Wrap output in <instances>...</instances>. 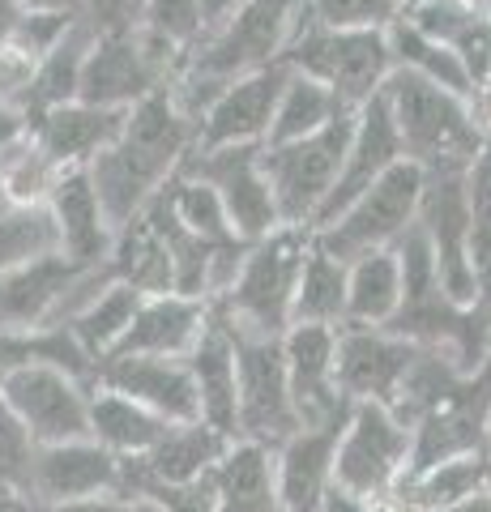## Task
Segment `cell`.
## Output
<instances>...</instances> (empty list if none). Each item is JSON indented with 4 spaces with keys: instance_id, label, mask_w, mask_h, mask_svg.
<instances>
[{
    "instance_id": "cell-35",
    "label": "cell",
    "mask_w": 491,
    "mask_h": 512,
    "mask_svg": "<svg viewBox=\"0 0 491 512\" xmlns=\"http://www.w3.org/2000/svg\"><path fill=\"white\" fill-rule=\"evenodd\" d=\"M342 116H351V111H346L321 82H312V77L291 69L287 86H282L278 111H274V124H269L265 146H287V141L312 137V133H321V128H329Z\"/></svg>"
},
{
    "instance_id": "cell-4",
    "label": "cell",
    "mask_w": 491,
    "mask_h": 512,
    "mask_svg": "<svg viewBox=\"0 0 491 512\" xmlns=\"http://www.w3.org/2000/svg\"><path fill=\"white\" fill-rule=\"evenodd\" d=\"M308 248V227H278L274 235L248 244L231 291L214 299V308L231 320V329L257 333V338H282L291 329V303Z\"/></svg>"
},
{
    "instance_id": "cell-49",
    "label": "cell",
    "mask_w": 491,
    "mask_h": 512,
    "mask_svg": "<svg viewBox=\"0 0 491 512\" xmlns=\"http://www.w3.org/2000/svg\"><path fill=\"white\" fill-rule=\"evenodd\" d=\"M235 5H240V0H201V18H205V30L223 22V18H227V13H231Z\"/></svg>"
},
{
    "instance_id": "cell-15",
    "label": "cell",
    "mask_w": 491,
    "mask_h": 512,
    "mask_svg": "<svg viewBox=\"0 0 491 512\" xmlns=\"http://www.w3.org/2000/svg\"><path fill=\"white\" fill-rule=\"evenodd\" d=\"M415 355H419V346H410L406 338H398L389 329H359V325L338 329L334 372H338L342 397L351 406L376 402L393 410Z\"/></svg>"
},
{
    "instance_id": "cell-25",
    "label": "cell",
    "mask_w": 491,
    "mask_h": 512,
    "mask_svg": "<svg viewBox=\"0 0 491 512\" xmlns=\"http://www.w3.org/2000/svg\"><path fill=\"white\" fill-rule=\"evenodd\" d=\"M231 448V436L214 431L210 423H171L163 431L146 457H133V461H120L124 474L133 478H146V483H171V487H184V483H201L210 478V470L218 466Z\"/></svg>"
},
{
    "instance_id": "cell-17",
    "label": "cell",
    "mask_w": 491,
    "mask_h": 512,
    "mask_svg": "<svg viewBox=\"0 0 491 512\" xmlns=\"http://www.w3.org/2000/svg\"><path fill=\"white\" fill-rule=\"evenodd\" d=\"M94 389H112L129 402L146 406L163 423H197V389L184 359H150V355H112L94 363Z\"/></svg>"
},
{
    "instance_id": "cell-43",
    "label": "cell",
    "mask_w": 491,
    "mask_h": 512,
    "mask_svg": "<svg viewBox=\"0 0 491 512\" xmlns=\"http://www.w3.org/2000/svg\"><path fill=\"white\" fill-rule=\"evenodd\" d=\"M73 9L94 35H129L141 26L146 0H73Z\"/></svg>"
},
{
    "instance_id": "cell-40",
    "label": "cell",
    "mask_w": 491,
    "mask_h": 512,
    "mask_svg": "<svg viewBox=\"0 0 491 512\" xmlns=\"http://www.w3.org/2000/svg\"><path fill=\"white\" fill-rule=\"evenodd\" d=\"M154 43L171 47V52L188 56L205 35V18H201V0H146L141 26Z\"/></svg>"
},
{
    "instance_id": "cell-42",
    "label": "cell",
    "mask_w": 491,
    "mask_h": 512,
    "mask_svg": "<svg viewBox=\"0 0 491 512\" xmlns=\"http://www.w3.org/2000/svg\"><path fill=\"white\" fill-rule=\"evenodd\" d=\"M35 453L39 444L30 440V431L22 419L9 410V402L0 397V487L18 491L30 500V470H35Z\"/></svg>"
},
{
    "instance_id": "cell-1",
    "label": "cell",
    "mask_w": 491,
    "mask_h": 512,
    "mask_svg": "<svg viewBox=\"0 0 491 512\" xmlns=\"http://www.w3.org/2000/svg\"><path fill=\"white\" fill-rule=\"evenodd\" d=\"M193 146H197V124L180 111L171 90H154L150 99H141L129 111L124 133L86 167L112 231L129 227L146 210L158 197V188L180 171Z\"/></svg>"
},
{
    "instance_id": "cell-47",
    "label": "cell",
    "mask_w": 491,
    "mask_h": 512,
    "mask_svg": "<svg viewBox=\"0 0 491 512\" xmlns=\"http://www.w3.org/2000/svg\"><path fill=\"white\" fill-rule=\"evenodd\" d=\"M321 512H376V504L372 500H363V495H355V491H346V487H329V495H325V504H321Z\"/></svg>"
},
{
    "instance_id": "cell-30",
    "label": "cell",
    "mask_w": 491,
    "mask_h": 512,
    "mask_svg": "<svg viewBox=\"0 0 491 512\" xmlns=\"http://www.w3.org/2000/svg\"><path fill=\"white\" fill-rule=\"evenodd\" d=\"M22 367H60L77 380H94V359L77 346L69 325L43 329H0V384Z\"/></svg>"
},
{
    "instance_id": "cell-44",
    "label": "cell",
    "mask_w": 491,
    "mask_h": 512,
    "mask_svg": "<svg viewBox=\"0 0 491 512\" xmlns=\"http://www.w3.org/2000/svg\"><path fill=\"white\" fill-rule=\"evenodd\" d=\"M466 201L479 227H491V128L483 133V146L466 167Z\"/></svg>"
},
{
    "instance_id": "cell-28",
    "label": "cell",
    "mask_w": 491,
    "mask_h": 512,
    "mask_svg": "<svg viewBox=\"0 0 491 512\" xmlns=\"http://www.w3.org/2000/svg\"><path fill=\"white\" fill-rule=\"evenodd\" d=\"M99 39L94 30L77 18L69 30H65V39H60L52 52H47L39 60V69L30 73V82L22 90V99L18 107L26 111V120L35 124L39 116H47L52 107H65L77 99V82H82V64L90 56V43Z\"/></svg>"
},
{
    "instance_id": "cell-45",
    "label": "cell",
    "mask_w": 491,
    "mask_h": 512,
    "mask_svg": "<svg viewBox=\"0 0 491 512\" xmlns=\"http://www.w3.org/2000/svg\"><path fill=\"white\" fill-rule=\"evenodd\" d=\"M26 137H30L26 111L13 103V99H5V94H0V163H5V154H9L13 146H22Z\"/></svg>"
},
{
    "instance_id": "cell-16",
    "label": "cell",
    "mask_w": 491,
    "mask_h": 512,
    "mask_svg": "<svg viewBox=\"0 0 491 512\" xmlns=\"http://www.w3.org/2000/svg\"><path fill=\"white\" fill-rule=\"evenodd\" d=\"M120 491V457L94 440H69V444H43L30 470V504L39 512L69 508L82 500Z\"/></svg>"
},
{
    "instance_id": "cell-50",
    "label": "cell",
    "mask_w": 491,
    "mask_h": 512,
    "mask_svg": "<svg viewBox=\"0 0 491 512\" xmlns=\"http://www.w3.org/2000/svg\"><path fill=\"white\" fill-rule=\"evenodd\" d=\"M432 512H491V491H487V495H474V500H462V504L432 508Z\"/></svg>"
},
{
    "instance_id": "cell-39",
    "label": "cell",
    "mask_w": 491,
    "mask_h": 512,
    "mask_svg": "<svg viewBox=\"0 0 491 512\" xmlns=\"http://www.w3.org/2000/svg\"><path fill=\"white\" fill-rule=\"evenodd\" d=\"M56 175L60 171L52 167V158L39 150V141L26 137L22 146H13L5 154V163H0V188L9 192L13 205H43L56 184Z\"/></svg>"
},
{
    "instance_id": "cell-24",
    "label": "cell",
    "mask_w": 491,
    "mask_h": 512,
    "mask_svg": "<svg viewBox=\"0 0 491 512\" xmlns=\"http://www.w3.org/2000/svg\"><path fill=\"white\" fill-rule=\"evenodd\" d=\"M402 18L415 26L419 35L449 47L470 77L474 99L491 86V18L487 13H474L466 5H457V0H419Z\"/></svg>"
},
{
    "instance_id": "cell-51",
    "label": "cell",
    "mask_w": 491,
    "mask_h": 512,
    "mask_svg": "<svg viewBox=\"0 0 491 512\" xmlns=\"http://www.w3.org/2000/svg\"><path fill=\"white\" fill-rule=\"evenodd\" d=\"M376 512H415V508H410L406 500H398V495H393V500H385V504H376Z\"/></svg>"
},
{
    "instance_id": "cell-27",
    "label": "cell",
    "mask_w": 491,
    "mask_h": 512,
    "mask_svg": "<svg viewBox=\"0 0 491 512\" xmlns=\"http://www.w3.org/2000/svg\"><path fill=\"white\" fill-rule=\"evenodd\" d=\"M402 308V261L398 248L368 252L346 265V325L385 329ZM342 325V329H346Z\"/></svg>"
},
{
    "instance_id": "cell-14",
    "label": "cell",
    "mask_w": 491,
    "mask_h": 512,
    "mask_svg": "<svg viewBox=\"0 0 491 512\" xmlns=\"http://www.w3.org/2000/svg\"><path fill=\"white\" fill-rule=\"evenodd\" d=\"M287 77H291V64L287 60H274L269 69H257V73L240 77V82H231L210 107L201 111V120H197V146L193 150L265 146Z\"/></svg>"
},
{
    "instance_id": "cell-46",
    "label": "cell",
    "mask_w": 491,
    "mask_h": 512,
    "mask_svg": "<svg viewBox=\"0 0 491 512\" xmlns=\"http://www.w3.org/2000/svg\"><path fill=\"white\" fill-rule=\"evenodd\" d=\"M52 512H158L150 500L129 491H112V495H99V500H82V504H69V508H52Z\"/></svg>"
},
{
    "instance_id": "cell-19",
    "label": "cell",
    "mask_w": 491,
    "mask_h": 512,
    "mask_svg": "<svg viewBox=\"0 0 491 512\" xmlns=\"http://www.w3.org/2000/svg\"><path fill=\"white\" fill-rule=\"evenodd\" d=\"M43 205H47V214H52V222H56L60 252H65L73 265H82V269L107 265L112 244H116V231H112V222H107V214H103L99 192H94L86 167L60 171Z\"/></svg>"
},
{
    "instance_id": "cell-18",
    "label": "cell",
    "mask_w": 491,
    "mask_h": 512,
    "mask_svg": "<svg viewBox=\"0 0 491 512\" xmlns=\"http://www.w3.org/2000/svg\"><path fill=\"white\" fill-rule=\"evenodd\" d=\"M398 163H402L398 128H393V120H389L385 94H372V99L355 111V128H351V146H346L342 175H338V184H334V192H329V201H325V210H321V218H316L312 231L329 227L346 205H351L355 197H363L380 175H385L389 167H398Z\"/></svg>"
},
{
    "instance_id": "cell-2",
    "label": "cell",
    "mask_w": 491,
    "mask_h": 512,
    "mask_svg": "<svg viewBox=\"0 0 491 512\" xmlns=\"http://www.w3.org/2000/svg\"><path fill=\"white\" fill-rule=\"evenodd\" d=\"M304 22H308V0H240L188 52L176 86H171L180 111L197 124L201 111L231 82L282 60V52L291 47L295 30Z\"/></svg>"
},
{
    "instance_id": "cell-7",
    "label": "cell",
    "mask_w": 491,
    "mask_h": 512,
    "mask_svg": "<svg viewBox=\"0 0 491 512\" xmlns=\"http://www.w3.org/2000/svg\"><path fill=\"white\" fill-rule=\"evenodd\" d=\"M419 197H423V171L402 158V163L389 167L363 197L346 205L329 227L312 231V244L342 265H351L368 252L393 248L406 235L410 222L419 218Z\"/></svg>"
},
{
    "instance_id": "cell-38",
    "label": "cell",
    "mask_w": 491,
    "mask_h": 512,
    "mask_svg": "<svg viewBox=\"0 0 491 512\" xmlns=\"http://www.w3.org/2000/svg\"><path fill=\"white\" fill-rule=\"evenodd\" d=\"M47 252H60V235L47 205H13L9 214H0V278Z\"/></svg>"
},
{
    "instance_id": "cell-3",
    "label": "cell",
    "mask_w": 491,
    "mask_h": 512,
    "mask_svg": "<svg viewBox=\"0 0 491 512\" xmlns=\"http://www.w3.org/2000/svg\"><path fill=\"white\" fill-rule=\"evenodd\" d=\"M380 94H385L389 120L398 128L406 163H415L423 175H466L483 146V128L466 99L406 69H393Z\"/></svg>"
},
{
    "instance_id": "cell-36",
    "label": "cell",
    "mask_w": 491,
    "mask_h": 512,
    "mask_svg": "<svg viewBox=\"0 0 491 512\" xmlns=\"http://www.w3.org/2000/svg\"><path fill=\"white\" fill-rule=\"evenodd\" d=\"M385 39H389L393 69H406V73L423 77V82H432V86H440V90L457 94V99L474 103L470 77H466V69L457 64V56L449 52V47H440V43H432L427 35H419V30L410 26L406 18L393 22V26L385 30Z\"/></svg>"
},
{
    "instance_id": "cell-29",
    "label": "cell",
    "mask_w": 491,
    "mask_h": 512,
    "mask_svg": "<svg viewBox=\"0 0 491 512\" xmlns=\"http://www.w3.org/2000/svg\"><path fill=\"white\" fill-rule=\"evenodd\" d=\"M167 427L171 423H163L146 406H137L112 389H94L90 384V440L99 448H107L112 457H120V461L146 457L150 448L163 440Z\"/></svg>"
},
{
    "instance_id": "cell-33",
    "label": "cell",
    "mask_w": 491,
    "mask_h": 512,
    "mask_svg": "<svg viewBox=\"0 0 491 512\" xmlns=\"http://www.w3.org/2000/svg\"><path fill=\"white\" fill-rule=\"evenodd\" d=\"M107 274L112 282L133 286L141 295H171V261L163 239L154 235L146 214H137L129 227L116 231L112 256H107Z\"/></svg>"
},
{
    "instance_id": "cell-41",
    "label": "cell",
    "mask_w": 491,
    "mask_h": 512,
    "mask_svg": "<svg viewBox=\"0 0 491 512\" xmlns=\"http://www.w3.org/2000/svg\"><path fill=\"white\" fill-rule=\"evenodd\" d=\"M406 0H308V22L329 30H389Z\"/></svg>"
},
{
    "instance_id": "cell-9",
    "label": "cell",
    "mask_w": 491,
    "mask_h": 512,
    "mask_svg": "<svg viewBox=\"0 0 491 512\" xmlns=\"http://www.w3.org/2000/svg\"><path fill=\"white\" fill-rule=\"evenodd\" d=\"M406 470H410V427L389 406L376 402L351 406V419L342 423L338 436L334 483L372 504H385L398 495Z\"/></svg>"
},
{
    "instance_id": "cell-32",
    "label": "cell",
    "mask_w": 491,
    "mask_h": 512,
    "mask_svg": "<svg viewBox=\"0 0 491 512\" xmlns=\"http://www.w3.org/2000/svg\"><path fill=\"white\" fill-rule=\"evenodd\" d=\"M141 299H146V295L133 291V286L107 282L103 291H94V295L82 303V308H77V312L65 320V325L73 329L77 346H82L94 363H103L107 355H116L120 338L129 333L133 316H137V308H141Z\"/></svg>"
},
{
    "instance_id": "cell-31",
    "label": "cell",
    "mask_w": 491,
    "mask_h": 512,
    "mask_svg": "<svg viewBox=\"0 0 491 512\" xmlns=\"http://www.w3.org/2000/svg\"><path fill=\"white\" fill-rule=\"evenodd\" d=\"M487 491H491V457L479 448V453H462L410 474L398 487V500H406L415 512H432L445 504L474 500V495H487Z\"/></svg>"
},
{
    "instance_id": "cell-21",
    "label": "cell",
    "mask_w": 491,
    "mask_h": 512,
    "mask_svg": "<svg viewBox=\"0 0 491 512\" xmlns=\"http://www.w3.org/2000/svg\"><path fill=\"white\" fill-rule=\"evenodd\" d=\"M342 427H299L295 436L274 448V483L282 512H321L329 487H334Z\"/></svg>"
},
{
    "instance_id": "cell-6",
    "label": "cell",
    "mask_w": 491,
    "mask_h": 512,
    "mask_svg": "<svg viewBox=\"0 0 491 512\" xmlns=\"http://www.w3.org/2000/svg\"><path fill=\"white\" fill-rule=\"evenodd\" d=\"M351 128H355V111L312 137L287 141V146H261V171L269 192H274L282 227H308V231L316 227V218H321L329 192H334L342 175Z\"/></svg>"
},
{
    "instance_id": "cell-54",
    "label": "cell",
    "mask_w": 491,
    "mask_h": 512,
    "mask_svg": "<svg viewBox=\"0 0 491 512\" xmlns=\"http://www.w3.org/2000/svg\"><path fill=\"white\" fill-rule=\"evenodd\" d=\"M9 210H13V201H9V192L0 188V214H9Z\"/></svg>"
},
{
    "instance_id": "cell-53",
    "label": "cell",
    "mask_w": 491,
    "mask_h": 512,
    "mask_svg": "<svg viewBox=\"0 0 491 512\" xmlns=\"http://www.w3.org/2000/svg\"><path fill=\"white\" fill-rule=\"evenodd\" d=\"M483 453L491 457V406H487V419H483Z\"/></svg>"
},
{
    "instance_id": "cell-20",
    "label": "cell",
    "mask_w": 491,
    "mask_h": 512,
    "mask_svg": "<svg viewBox=\"0 0 491 512\" xmlns=\"http://www.w3.org/2000/svg\"><path fill=\"white\" fill-rule=\"evenodd\" d=\"M124 120H129V111L90 107L73 99L39 116L30 124V137L39 141V150L52 158L56 171H77V167H90L124 133Z\"/></svg>"
},
{
    "instance_id": "cell-26",
    "label": "cell",
    "mask_w": 491,
    "mask_h": 512,
    "mask_svg": "<svg viewBox=\"0 0 491 512\" xmlns=\"http://www.w3.org/2000/svg\"><path fill=\"white\" fill-rule=\"evenodd\" d=\"M214 512H282L274 483V453L248 440H231V448L210 470Z\"/></svg>"
},
{
    "instance_id": "cell-8",
    "label": "cell",
    "mask_w": 491,
    "mask_h": 512,
    "mask_svg": "<svg viewBox=\"0 0 491 512\" xmlns=\"http://www.w3.org/2000/svg\"><path fill=\"white\" fill-rule=\"evenodd\" d=\"M231 333H235V440L261 444L274 453L299 431L282 338H257V333H240V329Z\"/></svg>"
},
{
    "instance_id": "cell-34",
    "label": "cell",
    "mask_w": 491,
    "mask_h": 512,
    "mask_svg": "<svg viewBox=\"0 0 491 512\" xmlns=\"http://www.w3.org/2000/svg\"><path fill=\"white\" fill-rule=\"evenodd\" d=\"M291 325H325V329L346 325V265L316 244L308 248L304 269H299Z\"/></svg>"
},
{
    "instance_id": "cell-12",
    "label": "cell",
    "mask_w": 491,
    "mask_h": 512,
    "mask_svg": "<svg viewBox=\"0 0 491 512\" xmlns=\"http://www.w3.org/2000/svg\"><path fill=\"white\" fill-rule=\"evenodd\" d=\"M0 397L39 448L90 440V384L60 367H22L0 384Z\"/></svg>"
},
{
    "instance_id": "cell-52",
    "label": "cell",
    "mask_w": 491,
    "mask_h": 512,
    "mask_svg": "<svg viewBox=\"0 0 491 512\" xmlns=\"http://www.w3.org/2000/svg\"><path fill=\"white\" fill-rule=\"evenodd\" d=\"M457 5H466L474 13H487V18H491V0H457Z\"/></svg>"
},
{
    "instance_id": "cell-13",
    "label": "cell",
    "mask_w": 491,
    "mask_h": 512,
    "mask_svg": "<svg viewBox=\"0 0 491 512\" xmlns=\"http://www.w3.org/2000/svg\"><path fill=\"white\" fill-rule=\"evenodd\" d=\"M334 355L338 329L291 325L282 333V359H287V384L299 427H342L351 419V402L338 389Z\"/></svg>"
},
{
    "instance_id": "cell-10",
    "label": "cell",
    "mask_w": 491,
    "mask_h": 512,
    "mask_svg": "<svg viewBox=\"0 0 491 512\" xmlns=\"http://www.w3.org/2000/svg\"><path fill=\"white\" fill-rule=\"evenodd\" d=\"M180 171L218 192L231 231H235V239H244V244H257V239L274 235L282 227L274 192H269L265 171H261V146L188 150Z\"/></svg>"
},
{
    "instance_id": "cell-37",
    "label": "cell",
    "mask_w": 491,
    "mask_h": 512,
    "mask_svg": "<svg viewBox=\"0 0 491 512\" xmlns=\"http://www.w3.org/2000/svg\"><path fill=\"white\" fill-rule=\"evenodd\" d=\"M158 197H163V205L176 214L180 227L193 231L197 239H205V244H218V248L244 244V239H235L223 201H218V192L210 184H201V180H193V175L176 171L163 188H158Z\"/></svg>"
},
{
    "instance_id": "cell-23",
    "label": "cell",
    "mask_w": 491,
    "mask_h": 512,
    "mask_svg": "<svg viewBox=\"0 0 491 512\" xmlns=\"http://www.w3.org/2000/svg\"><path fill=\"white\" fill-rule=\"evenodd\" d=\"M210 303L184 295H146L133 316L129 333L120 338L116 355H150V359H188L197 346ZM112 359V355H107Z\"/></svg>"
},
{
    "instance_id": "cell-11",
    "label": "cell",
    "mask_w": 491,
    "mask_h": 512,
    "mask_svg": "<svg viewBox=\"0 0 491 512\" xmlns=\"http://www.w3.org/2000/svg\"><path fill=\"white\" fill-rule=\"evenodd\" d=\"M419 227L432 244L440 291L462 308H474V269H470V239H474V214L466 201V175H423L419 197Z\"/></svg>"
},
{
    "instance_id": "cell-48",
    "label": "cell",
    "mask_w": 491,
    "mask_h": 512,
    "mask_svg": "<svg viewBox=\"0 0 491 512\" xmlns=\"http://www.w3.org/2000/svg\"><path fill=\"white\" fill-rule=\"evenodd\" d=\"M13 13H77L73 0H5Z\"/></svg>"
},
{
    "instance_id": "cell-5",
    "label": "cell",
    "mask_w": 491,
    "mask_h": 512,
    "mask_svg": "<svg viewBox=\"0 0 491 512\" xmlns=\"http://www.w3.org/2000/svg\"><path fill=\"white\" fill-rule=\"evenodd\" d=\"M282 60L295 73L321 82L346 111H359L372 94H380V86L393 73L385 30H329L304 22L295 30L291 47L282 52Z\"/></svg>"
},
{
    "instance_id": "cell-22",
    "label": "cell",
    "mask_w": 491,
    "mask_h": 512,
    "mask_svg": "<svg viewBox=\"0 0 491 512\" xmlns=\"http://www.w3.org/2000/svg\"><path fill=\"white\" fill-rule=\"evenodd\" d=\"M184 363L197 389L201 423H210L214 431L235 440V333L214 303H210V316H205L201 338L188 350Z\"/></svg>"
}]
</instances>
